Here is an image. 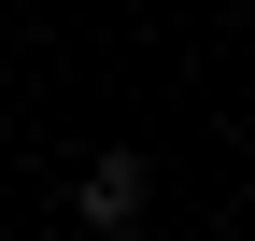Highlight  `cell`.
Segmentation results:
<instances>
[{"label": "cell", "instance_id": "6da1fadb", "mask_svg": "<svg viewBox=\"0 0 255 241\" xmlns=\"http://www.w3.org/2000/svg\"><path fill=\"white\" fill-rule=\"evenodd\" d=\"M142 156H100V170H85V227H142Z\"/></svg>", "mask_w": 255, "mask_h": 241}]
</instances>
